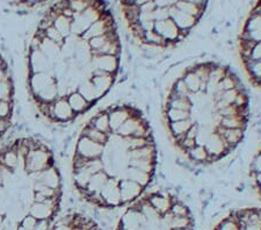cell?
Returning a JSON list of instances; mask_svg holds the SVG:
<instances>
[{
  "label": "cell",
  "mask_w": 261,
  "mask_h": 230,
  "mask_svg": "<svg viewBox=\"0 0 261 230\" xmlns=\"http://www.w3.org/2000/svg\"><path fill=\"white\" fill-rule=\"evenodd\" d=\"M157 8L154 0L153 2H149L144 4V5L140 6V13H152V12Z\"/></svg>",
  "instance_id": "60d3db41"
},
{
  "label": "cell",
  "mask_w": 261,
  "mask_h": 230,
  "mask_svg": "<svg viewBox=\"0 0 261 230\" xmlns=\"http://www.w3.org/2000/svg\"><path fill=\"white\" fill-rule=\"evenodd\" d=\"M87 124L92 125L98 131L102 132L105 134H108L111 135V125H109V116L107 111H100L99 113H96L94 116L87 121Z\"/></svg>",
  "instance_id": "4316f807"
},
{
  "label": "cell",
  "mask_w": 261,
  "mask_h": 230,
  "mask_svg": "<svg viewBox=\"0 0 261 230\" xmlns=\"http://www.w3.org/2000/svg\"><path fill=\"white\" fill-rule=\"evenodd\" d=\"M215 132L222 137L223 141L225 142V144L228 145V148L230 150H232L236 146H238L244 141V139H245V131L242 128L225 129L220 127V125H217Z\"/></svg>",
  "instance_id": "e0dca14e"
},
{
  "label": "cell",
  "mask_w": 261,
  "mask_h": 230,
  "mask_svg": "<svg viewBox=\"0 0 261 230\" xmlns=\"http://www.w3.org/2000/svg\"><path fill=\"white\" fill-rule=\"evenodd\" d=\"M5 193H6V192H5V187H4L3 185H0V196L4 195Z\"/></svg>",
  "instance_id": "ee69618b"
},
{
  "label": "cell",
  "mask_w": 261,
  "mask_h": 230,
  "mask_svg": "<svg viewBox=\"0 0 261 230\" xmlns=\"http://www.w3.org/2000/svg\"><path fill=\"white\" fill-rule=\"evenodd\" d=\"M18 230H27V229H26V228H23L22 225H19V227H18Z\"/></svg>",
  "instance_id": "c3c4849f"
},
{
  "label": "cell",
  "mask_w": 261,
  "mask_h": 230,
  "mask_svg": "<svg viewBox=\"0 0 261 230\" xmlns=\"http://www.w3.org/2000/svg\"><path fill=\"white\" fill-rule=\"evenodd\" d=\"M128 166L136 167L144 172H147L153 175L155 170V162L149 160H128Z\"/></svg>",
  "instance_id": "836d02e7"
},
{
  "label": "cell",
  "mask_w": 261,
  "mask_h": 230,
  "mask_svg": "<svg viewBox=\"0 0 261 230\" xmlns=\"http://www.w3.org/2000/svg\"><path fill=\"white\" fill-rule=\"evenodd\" d=\"M0 185H3V174H2V171H0Z\"/></svg>",
  "instance_id": "7dc6e473"
},
{
  "label": "cell",
  "mask_w": 261,
  "mask_h": 230,
  "mask_svg": "<svg viewBox=\"0 0 261 230\" xmlns=\"http://www.w3.org/2000/svg\"><path fill=\"white\" fill-rule=\"evenodd\" d=\"M154 32L161 35L166 43H174L179 39L181 31L174 23L172 19H165L161 21H155Z\"/></svg>",
  "instance_id": "7c38bea8"
},
{
  "label": "cell",
  "mask_w": 261,
  "mask_h": 230,
  "mask_svg": "<svg viewBox=\"0 0 261 230\" xmlns=\"http://www.w3.org/2000/svg\"><path fill=\"white\" fill-rule=\"evenodd\" d=\"M120 179L117 177H109L106 186L103 190L100 192L101 196H102L105 207L106 208H115L123 206L121 200L120 188H119Z\"/></svg>",
  "instance_id": "30bf717a"
},
{
  "label": "cell",
  "mask_w": 261,
  "mask_h": 230,
  "mask_svg": "<svg viewBox=\"0 0 261 230\" xmlns=\"http://www.w3.org/2000/svg\"><path fill=\"white\" fill-rule=\"evenodd\" d=\"M40 50L54 63L62 58L61 45L55 43L53 41H50L49 39H47V37H43V40H42Z\"/></svg>",
  "instance_id": "83f0119b"
},
{
  "label": "cell",
  "mask_w": 261,
  "mask_h": 230,
  "mask_svg": "<svg viewBox=\"0 0 261 230\" xmlns=\"http://www.w3.org/2000/svg\"><path fill=\"white\" fill-rule=\"evenodd\" d=\"M12 127V124L10 122V120H5V119H0V139L5 135V133L8 132V129Z\"/></svg>",
  "instance_id": "b9f144b4"
},
{
  "label": "cell",
  "mask_w": 261,
  "mask_h": 230,
  "mask_svg": "<svg viewBox=\"0 0 261 230\" xmlns=\"http://www.w3.org/2000/svg\"><path fill=\"white\" fill-rule=\"evenodd\" d=\"M157 145H155L154 142H152V143L146 144L144 146H142V148L128 150L127 155L128 160H149L157 162Z\"/></svg>",
  "instance_id": "44dd1931"
},
{
  "label": "cell",
  "mask_w": 261,
  "mask_h": 230,
  "mask_svg": "<svg viewBox=\"0 0 261 230\" xmlns=\"http://www.w3.org/2000/svg\"><path fill=\"white\" fill-rule=\"evenodd\" d=\"M26 63L31 73L53 72L54 62L50 61L40 49L29 50L26 55Z\"/></svg>",
  "instance_id": "52a82bcc"
},
{
  "label": "cell",
  "mask_w": 261,
  "mask_h": 230,
  "mask_svg": "<svg viewBox=\"0 0 261 230\" xmlns=\"http://www.w3.org/2000/svg\"><path fill=\"white\" fill-rule=\"evenodd\" d=\"M185 2L193 3V4H196V5H201V6H205L207 5L208 0H185Z\"/></svg>",
  "instance_id": "7bdbcfd3"
},
{
  "label": "cell",
  "mask_w": 261,
  "mask_h": 230,
  "mask_svg": "<svg viewBox=\"0 0 261 230\" xmlns=\"http://www.w3.org/2000/svg\"><path fill=\"white\" fill-rule=\"evenodd\" d=\"M170 212L173 214V216H189L192 215L191 209H189L188 205H186L180 200H174L172 203Z\"/></svg>",
  "instance_id": "d590c367"
},
{
  "label": "cell",
  "mask_w": 261,
  "mask_h": 230,
  "mask_svg": "<svg viewBox=\"0 0 261 230\" xmlns=\"http://www.w3.org/2000/svg\"><path fill=\"white\" fill-rule=\"evenodd\" d=\"M147 200H149V202L152 205V207L161 215H164L165 213L170 212L172 203H173V199L170 195H164L161 193L151 194L147 196Z\"/></svg>",
  "instance_id": "d4e9b609"
},
{
  "label": "cell",
  "mask_w": 261,
  "mask_h": 230,
  "mask_svg": "<svg viewBox=\"0 0 261 230\" xmlns=\"http://www.w3.org/2000/svg\"><path fill=\"white\" fill-rule=\"evenodd\" d=\"M194 219H193L192 215L189 216H173L171 223H170V229H184V228H194Z\"/></svg>",
  "instance_id": "e575fe53"
},
{
  "label": "cell",
  "mask_w": 261,
  "mask_h": 230,
  "mask_svg": "<svg viewBox=\"0 0 261 230\" xmlns=\"http://www.w3.org/2000/svg\"><path fill=\"white\" fill-rule=\"evenodd\" d=\"M194 123H196L195 120L192 118H189L187 120L175 121V122H168L167 129L168 133H170V140L176 144L181 139H184V137L186 136L189 128H191Z\"/></svg>",
  "instance_id": "ac0fdd59"
},
{
  "label": "cell",
  "mask_w": 261,
  "mask_h": 230,
  "mask_svg": "<svg viewBox=\"0 0 261 230\" xmlns=\"http://www.w3.org/2000/svg\"><path fill=\"white\" fill-rule=\"evenodd\" d=\"M90 79L92 84L95 86V89L98 90L103 97L113 89V87H114L116 83V76L111 73H106L100 70H94Z\"/></svg>",
  "instance_id": "9a60e30c"
},
{
  "label": "cell",
  "mask_w": 261,
  "mask_h": 230,
  "mask_svg": "<svg viewBox=\"0 0 261 230\" xmlns=\"http://www.w3.org/2000/svg\"><path fill=\"white\" fill-rule=\"evenodd\" d=\"M119 188L122 205L133 203L135 200L141 198L143 192H144V188L138 185L137 183L130 181V179H121Z\"/></svg>",
  "instance_id": "4fadbf2b"
},
{
  "label": "cell",
  "mask_w": 261,
  "mask_h": 230,
  "mask_svg": "<svg viewBox=\"0 0 261 230\" xmlns=\"http://www.w3.org/2000/svg\"><path fill=\"white\" fill-rule=\"evenodd\" d=\"M40 182L55 190H62V175L56 165H51L48 169L41 171Z\"/></svg>",
  "instance_id": "ffe728a7"
},
{
  "label": "cell",
  "mask_w": 261,
  "mask_h": 230,
  "mask_svg": "<svg viewBox=\"0 0 261 230\" xmlns=\"http://www.w3.org/2000/svg\"><path fill=\"white\" fill-rule=\"evenodd\" d=\"M66 100L70 105L71 110L73 111L75 115L85 114V113L90 111V108L93 106V105H91L90 103H88L87 100L84 98L78 91H74V92H72V93H70L66 97Z\"/></svg>",
  "instance_id": "603a6c76"
},
{
  "label": "cell",
  "mask_w": 261,
  "mask_h": 230,
  "mask_svg": "<svg viewBox=\"0 0 261 230\" xmlns=\"http://www.w3.org/2000/svg\"><path fill=\"white\" fill-rule=\"evenodd\" d=\"M53 26L57 29L61 34L65 37L71 35V26H72V19L67 18L63 14H58L54 20Z\"/></svg>",
  "instance_id": "4dcf8cb0"
},
{
  "label": "cell",
  "mask_w": 261,
  "mask_h": 230,
  "mask_svg": "<svg viewBox=\"0 0 261 230\" xmlns=\"http://www.w3.org/2000/svg\"><path fill=\"white\" fill-rule=\"evenodd\" d=\"M170 18V6H157L153 11L154 21H161Z\"/></svg>",
  "instance_id": "ab89813d"
},
{
  "label": "cell",
  "mask_w": 261,
  "mask_h": 230,
  "mask_svg": "<svg viewBox=\"0 0 261 230\" xmlns=\"http://www.w3.org/2000/svg\"><path fill=\"white\" fill-rule=\"evenodd\" d=\"M170 19L174 21V23L178 26L181 32H191L200 21L194 18V16L181 12L175 7V5L170 6Z\"/></svg>",
  "instance_id": "2e32d148"
},
{
  "label": "cell",
  "mask_w": 261,
  "mask_h": 230,
  "mask_svg": "<svg viewBox=\"0 0 261 230\" xmlns=\"http://www.w3.org/2000/svg\"><path fill=\"white\" fill-rule=\"evenodd\" d=\"M105 13L98 6H88L81 14H75L72 19V26H71V34L82 36L92 23L101 18Z\"/></svg>",
  "instance_id": "5b68a950"
},
{
  "label": "cell",
  "mask_w": 261,
  "mask_h": 230,
  "mask_svg": "<svg viewBox=\"0 0 261 230\" xmlns=\"http://www.w3.org/2000/svg\"><path fill=\"white\" fill-rule=\"evenodd\" d=\"M75 114L71 110L66 98H57L55 101L49 104L48 119L53 123H62L70 127V123H73Z\"/></svg>",
  "instance_id": "277c9868"
},
{
  "label": "cell",
  "mask_w": 261,
  "mask_h": 230,
  "mask_svg": "<svg viewBox=\"0 0 261 230\" xmlns=\"http://www.w3.org/2000/svg\"><path fill=\"white\" fill-rule=\"evenodd\" d=\"M214 230H216V229H214Z\"/></svg>",
  "instance_id": "681fc988"
},
{
  "label": "cell",
  "mask_w": 261,
  "mask_h": 230,
  "mask_svg": "<svg viewBox=\"0 0 261 230\" xmlns=\"http://www.w3.org/2000/svg\"><path fill=\"white\" fill-rule=\"evenodd\" d=\"M260 151H261V148H260ZM261 173V172H260ZM256 191H258V193L261 195V185L256 187Z\"/></svg>",
  "instance_id": "f6af8a7d"
},
{
  "label": "cell",
  "mask_w": 261,
  "mask_h": 230,
  "mask_svg": "<svg viewBox=\"0 0 261 230\" xmlns=\"http://www.w3.org/2000/svg\"><path fill=\"white\" fill-rule=\"evenodd\" d=\"M15 95V84L13 78L0 82V100L13 101Z\"/></svg>",
  "instance_id": "1f68e13d"
},
{
  "label": "cell",
  "mask_w": 261,
  "mask_h": 230,
  "mask_svg": "<svg viewBox=\"0 0 261 230\" xmlns=\"http://www.w3.org/2000/svg\"><path fill=\"white\" fill-rule=\"evenodd\" d=\"M173 230H195L194 228H184V229H173Z\"/></svg>",
  "instance_id": "bcb514c9"
},
{
  "label": "cell",
  "mask_w": 261,
  "mask_h": 230,
  "mask_svg": "<svg viewBox=\"0 0 261 230\" xmlns=\"http://www.w3.org/2000/svg\"><path fill=\"white\" fill-rule=\"evenodd\" d=\"M121 179H130V181L137 183L138 185L145 188L152 181V174L144 172V171L136 169V167L128 166L127 169L123 170V175L120 178V181Z\"/></svg>",
  "instance_id": "7402d4cb"
},
{
  "label": "cell",
  "mask_w": 261,
  "mask_h": 230,
  "mask_svg": "<svg viewBox=\"0 0 261 230\" xmlns=\"http://www.w3.org/2000/svg\"><path fill=\"white\" fill-rule=\"evenodd\" d=\"M174 5L181 12L194 16V18H196L197 20L202 19V16H203V13H204V10H205V6L196 5V4L185 2V0H178Z\"/></svg>",
  "instance_id": "f1b7e54d"
},
{
  "label": "cell",
  "mask_w": 261,
  "mask_h": 230,
  "mask_svg": "<svg viewBox=\"0 0 261 230\" xmlns=\"http://www.w3.org/2000/svg\"><path fill=\"white\" fill-rule=\"evenodd\" d=\"M50 143L51 142L43 139L40 146L29 150L26 156V162H24V170L27 173L40 172V171H43L48 169L49 166L54 165L55 158Z\"/></svg>",
  "instance_id": "7a4b0ae2"
},
{
  "label": "cell",
  "mask_w": 261,
  "mask_h": 230,
  "mask_svg": "<svg viewBox=\"0 0 261 230\" xmlns=\"http://www.w3.org/2000/svg\"><path fill=\"white\" fill-rule=\"evenodd\" d=\"M186 156L193 164H201V165H209L212 163L210 156L207 149L203 145H195L191 150L186 152Z\"/></svg>",
  "instance_id": "484cf974"
},
{
  "label": "cell",
  "mask_w": 261,
  "mask_h": 230,
  "mask_svg": "<svg viewBox=\"0 0 261 230\" xmlns=\"http://www.w3.org/2000/svg\"><path fill=\"white\" fill-rule=\"evenodd\" d=\"M117 135L121 137H149L152 135L149 121L143 118L137 110L121 125Z\"/></svg>",
  "instance_id": "3957f363"
},
{
  "label": "cell",
  "mask_w": 261,
  "mask_h": 230,
  "mask_svg": "<svg viewBox=\"0 0 261 230\" xmlns=\"http://www.w3.org/2000/svg\"><path fill=\"white\" fill-rule=\"evenodd\" d=\"M181 78H182L184 82L186 83L191 93H195V92L201 91V79L197 77V74L192 69L185 71V73Z\"/></svg>",
  "instance_id": "d6a6232c"
},
{
  "label": "cell",
  "mask_w": 261,
  "mask_h": 230,
  "mask_svg": "<svg viewBox=\"0 0 261 230\" xmlns=\"http://www.w3.org/2000/svg\"><path fill=\"white\" fill-rule=\"evenodd\" d=\"M44 37H47L50 41L55 42V43L62 45L63 42H64V36H63L60 32L57 31L54 26H50L44 31Z\"/></svg>",
  "instance_id": "74e56055"
},
{
  "label": "cell",
  "mask_w": 261,
  "mask_h": 230,
  "mask_svg": "<svg viewBox=\"0 0 261 230\" xmlns=\"http://www.w3.org/2000/svg\"><path fill=\"white\" fill-rule=\"evenodd\" d=\"M27 90L35 103L49 104L58 98L57 82L53 72L31 73L27 79Z\"/></svg>",
  "instance_id": "6da1fadb"
},
{
  "label": "cell",
  "mask_w": 261,
  "mask_h": 230,
  "mask_svg": "<svg viewBox=\"0 0 261 230\" xmlns=\"http://www.w3.org/2000/svg\"><path fill=\"white\" fill-rule=\"evenodd\" d=\"M109 116V125H111L112 134H116L120 127L123 124L133 113L136 111L135 107L127 105H115L106 110Z\"/></svg>",
  "instance_id": "9c48e42d"
},
{
  "label": "cell",
  "mask_w": 261,
  "mask_h": 230,
  "mask_svg": "<svg viewBox=\"0 0 261 230\" xmlns=\"http://www.w3.org/2000/svg\"><path fill=\"white\" fill-rule=\"evenodd\" d=\"M14 101H5L0 100V119L10 120L12 114H13Z\"/></svg>",
  "instance_id": "8d00e7d4"
},
{
  "label": "cell",
  "mask_w": 261,
  "mask_h": 230,
  "mask_svg": "<svg viewBox=\"0 0 261 230\" xmlns=\"http://www.w3.org/2000/svg\"><path fill=\"white\" fill-rule=\"evenodd\" d=\"M77 91L85 98L91 105H94L103 97L100 92L95 89L90 78H84L79 84Z\"/></svg>",
  "instance_id": "cb8c5ba5"
},
{
  "label": "cell",
  "mask_w": 261,
  "mask_h": 230,
  "mask_svg": "<svg viewBox=\"0 0 261 230\" xmlns=\"http://www.w3.org/2000/svg\"><path fill=\"white\" fill-rule=\"evenodd\" d=\"M67 6L71 8V11H72L75 15L83 13L90 5H88L86 0H67Z\"/></svg>",
  "instance_id": "f35d334b"
},
{
  "label": "cell",
  "mask_w": 261,
  "mask_h": 230,
  "mask_svg": "<svg viewBox=\"0 0 261 230\" xmlns=\"http://www.w3.org/2000/svg\"><path fill=\"white\" fill-rule=\"evenodd\" d=\"M91 63L94 70L103 71V72L114 74V76H116L120 71V56L93 55Z\"/></svg>",
  "instance_id": "8fae6325"
},
{
  "label": "cell",
  "mask_w": 261,
  "mask_h": 230,
  "mask_svg": "<svg viewBox=\"0 0 261 230\" xmlns=\"http://www.w3.org/2000/svg\"><path fill=\"white\" fill-rule=\"evenodd\" d=\"M204 148L207 149L210 160H212L210 164H213V163H215L217 160H220L223 155L230 151L228 145L225 144V142L223 141L222 137L218 135L216 132L210 134L207 143L204 144Z\"/></svg>",
  "instance_id": "5bb4252c"
},
{
  "label": "cell",
  "mask_w": 261,
  "mask_h": 230,
  "mask_svg": "<svg viewBox=\"0 0 261 230\" xmlns=\"http://www.w3.org/2000/svg\"><path fill=\"white\" fill-rule=\"evenodd\" d=\"M81 135L86 136L90 140L94 141L99 144H102V145H106L108 143V140H109L108 134L100 132V131H98V129H95L94 127H92V125L87 124V123L82 128Z\"/></svg>",
  "instance_id": "f546056e"
},
{
  "label": "cell",
  "mask_w": 261,
  "mask_h": 230,
  "mask_svg": "<svg viewBox=\"0 0 261 230\" xmlns=\"http://www.w3.org/2000/svg\"><path fill=\"white\" fill-rule=\"evenodd\" d=\"M113 31H116V27L114 22H113L112 14L105 12V13L101 15V18L99 20H96L94 23H92L90 28H88L81 37L83 40L88 41L93 39V37L105 35L107 34V33L113 32Z\"/></svg>",
  "instance_id": "ba28073f"
},
{
  "label": "cell",
  "mask_w": 261,
  "mask_h": 230,
  "mask_svg": "<svg viewBox=\"0 0 261 230\" xmlns=\"http://www.w3.org/2000/svg\"><path fill=\"white\" fill-rule=\"evenodd\" d=\"M105 145L96 143L88 137L79 135L75 142V155L86 160H94V158H101L103 155Z\"/></svg>",
  "instance_id": "8992f818"
},
{
  "label": "cell",
  "mask_w": 261,
  "mask_h": 230,
  "mask_svg": "<svg viewBox=\"0 0 261 230\" xmlns=\"http://www.w3.org/2000/svg\"><path fill=\"white\" fill-rule=\"evenodd\" d=\"M108 179L109 175L105 172V171H100V172L92 175L90 182H88L86 190L83 191L81 193L84 196V199H86L87 196H90L92 194L100 193V192L103 190V187L106 186Z\"/></svg>",
  "instance_id": "d6986e66"
}]
</instances>
